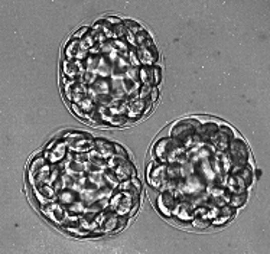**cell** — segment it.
<instances>
[{"mask_svg": "<svg viewBox=\"0 0 270 254\" xmlns=\"http://www.w3.org/2000/svg\"><path fill=\"white\" fill-rule=\"evenodd\" d=\"M152 157L162 163H178L184 165L188 162V150L172 137L159 139L152 147Z\"/></svg>", "mask_w": 270, "mask_h": 254, "instance_id": "6da1fadb", "label": "cell"}, {"mask_svg": "<svg viewBox=\"0 0 270 254\" xmlns=\"http://www.w3.org/2000/svg\"><path fill=\"white\" fill-rule=\"evenodd\" d=\"M62 171L55 163H49L44 156H36L32 159L28 178L32 188L41 187V185H54L58 178L61 177Z\"/></svg>", "mask_w": 270, "mask_h": 254, "instance_id": "7a4b0ae2", "label": "cell"}, {"mask_svg": "<svg viewBox=\"0 0 270 254\" xmlns=\"http://www.w3.org/2000/svg\"><path fill=\"white\" fill-rule=\"evenodd\" d=\"M200 126H201L200 120H197L195 117H188V119H182L173 123L172 127L169 129V133L172 139L178 140L187 150H190L192 147L203 143L198 134Z\"/></svg>", "mask_w": 270, "mask_h": 254, "instance_id": "3957f363", "label": "cell"}, {"mask_svg": "<svg viewBox=\"0 0 270 254\" xmlns=\"http://www.w3.org/2000/svg\"><path fill=\"white\" fill-rule=\"evenodd\" d=\"M140 205V195L130 191L114 189L109 201V208L119 215L133 217Z\"/></svg>", "mask_w": 270, "mask_h": 254, "instance_id": "277c9868", "label": "cell"}, {"mask_svg": "<svg viewBox=\"0 0 270 254\" xmlns=\"http://www.w3.org/2000/svg\"><path fill=\"white\" fill-rule=\"evenodd\" d=\"M96 221L99 224V228L102 230L103 234H114V232L122 231L127 225L129 217L119 215L110 208H106L96 217Z\"/></svg>", "mask_w": 270, "mask_h": 254, "instance_id": "5b68a950", "label": "cell"}, {"mask_svg": "<svg viewBox=\"0 0 270 254\" xmlns=\"http://www.w3.org/2000/svg\"><path fill=\"white\" fill-rule=\"evenodd\" d=\"M62 137L67 142L68 150L72 153H88L96 142L91 134L82 132H65L62 133Z\"/></svg>", "mask_w": 270, "mask_h": 254, "instance_id": "8992f818", "label": "cell"}, {"mask_svg": "<svg viewBox=\"0 0 270 254\" xmlns=\"http://www.w3.org/2000/svg\"><path fill=\"white\" fill-rule=\"evenodd\" d=\"M227 153L230 156L233 166L234 165H251V153L248 150V146L246 142L241 139V136H237L234 134V137L231 139V142L228 144V149H227Z\"/></svg>", "mask_w": 270, "mask_h": 254, "instance_id": "52a82bcc", "label": "cell"}, {"mask_svg": "<svg viewBox=\"0 0 270 254\" xmlns=\"http://www.w3.org/2000/svg\"><path fill=\"white\" fill-rule=\"evenodd\" d=\"M68 152H69V150H68L65 139H64V137H54L49 143L46 144L42 156L45 157L49 163L58 165L59 162H62V160L67 157Z\"/></svg>", "mask_w": 270, "mask_h": 254, "instance_id": "ba28073f", "label": "cell"}, {"mask_svg": "<svg viewBox=\"0 0 270 254\" xmlns=\"http://www.w3.org/2000/svg\"><path fill=\"white\" fill-rule=\"evenodd\" d=\"M152 201L155 202L158 211L166 218H170L173 210H175V205H176V201L178 198L175 197L173 192H169V191H155L153 189V197Z\"/></svg>", "mask_w": 270, "mask_h": 254, "instance_id": "9c48e42d", "label": "cell"}, {"mask_svg": "<svg viewBox=\"0 0 270 254\" xmlns=\"http://www.w3.org/2000/svg\"><path fill=\"white\" fill-rule=\"evenodd\" d=\"M41 212L48 221L61 227L65 221V217L68 215V208L64 204H61L58 199H55V201H51L48 204L41 205Z\"/></svg>", "mask_w": 270, "mask_h": 254, "instance_id": "30bf717a", "label": "cell"}, {"mask_svg": "<svg viewBox=\"0 0 270 254\" xmlns=\"http://www.w3.org/2000/svg\"><path fill=\"white\" fill-rule=\"evenodd\" d=\"M146 179L147 184L150 185V188L155 189V191H159L160 187L168 181L166 163H162V162H159V160L152 159V162L147 166Z\"/></svg>", "mask_w": 270, "mask_h": 254, "instance_id": "8fae6325", "label": "cell"}, {"mask_svg": "<svg viewBox=\"0 0 270 254\" xmlns=\"http://www.w3.org/2000/svg\"><path fill=\"white\" fill-rule=\"evenodd\" d=\"M136 54L139 56L140 65L153 66L158 64L159 61V49L156 48L155 42L152 41V38H149L143 44L137 45L135 48Z\"/></svg>", "mask_w": 270, "mask_h": 254, "instance_id": "7c38bea8", "label": "cell"}, {"mask_svg": "<svg viewBox=\"0 0 270 254\" xmlns=\"http://www.w3.org/2000/svg\"><path fill=\"white\" fill-rule=\"evenodd\" d=\"M64 86V96L69 103H78L85 97H88V86H85L82 81H72L62 78Z\"/></svg>", "mask_w": 270, "mask_h": 254, "instance_id": "4fadbf2b", "label": "cell"}, {"mask_svg": "<svg viewBox=\"0 0 270 254\" xmlns=\"http://www.w3.org/2000/svg\"><path fill=\"white\" fill-rule=\"evenodd\" d=\"M234 130L230 127V126H227V124H221L218 129H217V132L213 134V137L210 139V143L214 146V149L217 152H220V153H223V152H227V149H228V144L231 142V139L234 137Z\"/></svg>", "mask_w": 270, "mask_h": 254, "instance_id": "5bb4252c", "label": "cell"}, {"mask_svg": "<svg viewBox=\"0 0 270 254\" xmlns=\"http://www.w3.org/2000/svg\"><path fill=\"white\" fill-rule=\"evenodd\" d=\"M152 106H153V103L146 101V100H127V104H126V117H127V119H132L133 122H135V120H139L142 116H146L147 113L152 110Z\"/></svg>", "mask_w": 270, "mask_h": 254, "instance_id": "9a60e30c", "label": "cell"}, {"mask_svg": "<svg viewBox=\"0 0 270 254\" xmlns=\"http://www.w3.org/2000/svg\"><path fill=\"white\" fill-rule=\"evenodd\" d=\"M194 212H195V207L192 205L190 201L187 199L179 198L176 201V205H175V210L170 218L181 221L184 224V227H187L190 222L194 220Z\"/></svg>", "mask_w": 270, "mask_h": 254, "instance_id": "2e32d148", "label": "cell"}, {"mask_svg": "<svg viewBox=\"0 0 270 254\" xmlns=\"http://www.w3.org/2000/svg\"><path fill=\"white\" fill-rule=\"evenodd\" d=\"M139 81L142 86L158 87V84L160 82V66H140L139 68Z\"/></svg>", "mask_w": 270, "mask_h": 254, "instance_id": "e0dca14e", "label": "cell"}, {"mask_svg": "<svg viewBox=\"0 0 270 254\" xmlns=\"http://www.w3.org/2000/svg\"><path fill=\"white\" fill-rule=\"evenodd\" d=\"M62 74H64V78H67V79L79 81L82 78V75L85 74V64H84V61L64 59V62H62Z\"/></svg>", "mask_w": 270, "mask_h": 254, "instance_id": "ac0fdd59", "label": "cell"}, {"mask_svg": "<svg viewBox=\"0 0 270 254\" xmlns=\"http://www.w3.org/2000/svg\"><path fill=\"white\" fill-rule=\"evenodd\" d=\"M96 109H97V104L90 97H85L78 103H71V110L74 111L79 119H84L87 122H91V117H93Z\"/></svg>", "mask_w": 270, "mask_h": 254, "instance_id": "d6986e66", "label": "cell"}, {"mask_svg": "<svg viewBox=\"0 0 270 254\" xmlns=\"http://www.w3.org/2000/svg\"><path fill=\"white\" fill-rule=\"evenodd\" d=\"M114 153H116L114 143L106 140V139H96L94 147H93V150L88 152V156H94V157H100V159L107 160V159H110Z\"/></svg>", "mask_w": 270, "mask_h": 254, "instance_id": "ffe728a7", "label": "cell"}, {"mask_svg": "<svg viewBox=\"0 0 270 254\" xmlns=\"http://www.w3.org/2000/svg\"><path fill=\"white\" fill-rule=\"evenodd\" d=\"M207 192L210 201L215 204L217 207H224L228 205V199H230V192L223 187V185H217V184H211L207 185Z\"/></svg>", "mask_w": 270, "mask_h": 254, "instance_id": "44dd1931", "label": "cell"}, {"mask_svg": "<svg viewBox=\"0 0 270 254\" xmlns=\"http://www.w3.org/2000/svg\"><path fill=\"white\" fill-rule=\"evenodd\" d=\"M223 187H224L230 194H241V192H247L248 185L244 182V179L238 177L236 174H227L223 179Z\"/></svg>", "mask_w": 270, "mask_h": 254, "instance_id": "7402d4cb", "label": "cell"}, {"mask_svg": "<svg viewBox=\"0 0 270 254\" xmlns=\"http://www.w3.org/2000/svg\"><path fill=\"white\" fill-rule=\"evenodd\" d=\"M88 55H90L88 51H85L77 39H71L65 45V59H69V61H85V58Z\"/></svg>", "mask_w": 270, "mask_h": 254, "instance_id": "603a6c76", "label": "cell"}, {"mask_svg": "<svg viewBox=\"0 0 270 254\" xmlns=\"http://www.w3.org/2000/svg\"><path fill=\"white\" fill-rule=\"evenodd\" d=\"M113 171V174H114V177L117 178L120 182L124 181V179H129V178H133L136 177V174H137V171H136V166L129 160V159H126L123 160L122 163L119 166H116L114 169H110Z\"/></svg>", "mask_w": 270, "mask_h": 254, "instance_id": "cb8c5ba5", "label": "cell"}, {"mask_svg": "<svg viewBox=\"0 0 270 254\" xmlns=\"http://www.w3.org/2000/svg\"><path fill=\"white\" fill-rule=\"evenodd\" d=\"M236 215V208L230 207V205H224V207H220V210L217 212L215 218L211 221V225H217V227H221L228 221H231Z\"/></svg>", "mask_w": 270, "mask_h": 254, "instance_id": "d4e9b609", "label": "cell"}, {"mask_svg": "<svg viewBox=\"0 0 270 254\" xmlns=\"http://www.w3.org/2000/svg\"><path fill=\"white\" fill-rule=\"evenodd\" d=\"M231 174H236L238 177H241L244 179V182L248 185V188H250V185L253 184V171H251V166L250 163L247 165H234L231 167V171H230Z\"/></svg>", "mask_w": 270, "mask_h": 254, "instance_id": "484cf974", "label": "cell"}, {"mask_svg": "<svg viewBox=\"0 0 270 254\" xmlns=\"http://www.w3.org/2000/svg\"><path fill=\"white\" fill-rule=\"evenodd\" d=\"M96 74L100 78H112L113 64L107 56H100V62H99V66L96 69Z\"/></svg>", "mask_w": 270, "mask_h": 254, "instance_id": "4316f807", "label": "cell"}, {"mask_svg": "<svg viewBox=\"0 0 270 254\" xmlns=\"http://www.w3.org/2000/svg\"><path fill=\"white\" fill-rule=\"evenodd\" d=\"M117 189H122V191H130V192H136V194H139V195H140V192H142V182H140V179H137L136 177L129 178V179H124V181H122V182L119 184Z\"/></svg>", "mask_w": 270, "mask_h": 254, "instance_id": "83f0119b", "label": "cell"}, {"mask_svg": "<svg viewBox=\"0 0 270 254\" xmlns=\"http://www.w3.org/2000/svg\"><path fill=\"white\" fill-rule=\"evenodd\" d=\"M140 87H142L140 81H129V79H124L123 78V90L127 100L137 99Z\"/></svg>", "mask_w": 270, "mask_h": 254, "instance_id": "f1b7e54d", "label": "cell"}, {"mask_svg": "<svg viewBox=\"0 0 270 254\" xmlns=\"http://www.w3.org/2000/svg\"><path fill=\"white\" fill-rule=\"evenodd\" d=\"M56 199H58L61 204H64L65 207H68V205H71L72 202L78 201L79 195H78V192H75V191H72V189L64 188L62 191H59V192H58Z\"/></svg>", "mask_w": 270, "mask_h": 254, "instance_id": "f546056e", "label": "cell"}, {"mask_svg": "<svg viewBox=\"0 0 270 254\" xmlns=\"http://www.w3.org/2000/svg\"><path fill=\"white\" fill-rule=\"evenodd\" d=\"M91 29H93V31H99V32H102L107 39H114L113 26L106 21V18H104V19H100V21H96V22L93 23Z\"/></svg>", "mask_w": 270, "mask_h": 254, "instance_id": "4dcf8cb0", "label": "cell"}, {"mask_svg": "<svg viewBox=\"0 0 270 254\" xmlns=\"http://www.w3.org/2000/svg\"><path fill=\"white\" fill-rule=\"evenodd\" d=\"M91 89H94L100 94H106L110 96L112 94V78H97V81L90 86Z\"/></svg>", "mask_w": 270, "mask_h": 254, "instance_id": "1f68e13d", "label": "cell"}, {"mask_svg": "<svg viewBox=\"0 0 270 254\" xmlns=\"http://www.w3.org/2000/svg\"><path fill=\"white\" fill-rule=\"evenodd\" d=\"M248 192H241V194H230V199H228V205L233 208H240L246 204L247 201Z\"/></svg>", "mask_w": 270, "mask_h": 254, "instance_id": "d6a6232c", "label": "cell"}, {"mask_svg": "<svg viewBox=\"0 0 270 254\" xmlns=\"http://www.w3.org/2000/svg\"><path fill=\"white\" fill-rule=\"evenodd\" d=\"M218 157H220V165H221L223 174H224V175L230 174V171H231V167H233V162H231L228 153H227V152H223V153L218 152Z\"/></svg>", "mask_w": 270, "mask_h": 254, "instance_id": "836d02e7", "label": "cell"}, {"mask_svg": "<svg viewBox=\"0 0 270 254\" xmlns=\"http://www.w3.org/2000/svg\"><path fill=\"white\" fill-rule=\"evenodd\" d=\"M100 56L102 55H88L85 58L84 64H85V71L87 72H96L99 62H100Z\"/></svg>", "mask_w": 270, "mask_h": 254, "instance_id": "e575fe53", "label": "cell"}, {"mask_svg": "<svg viewBox=\"0 0 270 254\" xmlns=\"http://www.w3.org/2000/svg\"><path fill=\"white\" fill-rule=\"evenodd\" d=\"M64 231L68 234H72L75 237H90L91 232L84 230L81 225H72V227H64Z\"/></svg>", "mask_w": 270, "mask_h": 254, "instance_id": "d590c367", "label": "cell"}, {"mask_svg": "<svg viewBox=\"0 0 270 254\" xmlns=\"http://www.w3.org/2000/svg\"><path fill=\"white\" fill-rule=\"evenodd\" d=\"M68 212H71V214H75V215H82L84 214V211L87 208V205L78 199V201H75V202H72L71 205H68Z\"/></svg>", "mask_w": 270, "mask_h": 254, "instance_id": "8d00e7d4", "label": "cell"}, {"mask_svg": "<svg viewBox=\"0 0 270 254\" xmlns=\"http://www.w3.org/2000/svg\"><path fill=\"white\" fill-rule=\"evenodd\" d=\"M166 175L168 179H181V165L178 163L166 165Z\"/></svg>", "mask_w": 270, "mask_h": 254, "instance_id": "74e56055", "label": "cell"}, {"mask_svg": "<svg viewBox=\"0 0 270 254\" xmlns=\"http://www.w3.org/2000/svg\"><path fill=\"white\" fill-rule=\"evenodd\" d=\"M104 179H106V184H107L109 187H112L113 189H117V187H119V184H120V181H119L117 178L114 177L113 171H110V169L104 171Z\"/></svg>", "mask_w": 270, "mask_h": 254, "instance_id": "f35d334b", "label": "cell"}, {"mask_svg": "<svg viewBox=\"0 0 270 254\" xmlns=\"http://www.w3.org/2000/svg\"><path fill=\"white\" fill-rule=\"evenodd\" d=\"M79 44H81V46H82L85 51H88V52H90L91 48H94V46L97 45V42H96L94 36L88 32L85 36H84V38H82V39H81V41H79Z\"/></svg>", "mask_w": 270, "mask_h": 254, "instance_id": "ab89813d", "label": "cell"}, {"mask_svg": "<svg viewBox=\"0 0 270 254\" xmlns=\"http://www.w3.org/2000/svg\"><path fill=\"white\" fill-rule=\"evenodd\" d=\"M191 225L194 228H198V230H205V228H208V227L211 225V221L194 217V220L191 221Z\"/></svg>", "mask_w": 270, "mask_h": 254, "instance_id": "60d3db41", "label": "cell"}, {"mask_svg": "<svg viewBox=\"0 0 270 254\" xmlns=\"http://www.w3.org/2000/svg\"><path fill=\"white\" fill-rule=\"evenodd\" d=\"M127 59H129V62H130V65L135 66V68H140V61H139V56L136 54V49L135 48H130L129 49V54H127Z\"/></svg>", "mask_w": 270, "mask_h": 254, "instance_id": "b9f144b4", "label": "cell"}, {"mask_svg": "<svg viewBox=\"0 0 270 254\" xmlns=\"http://www.w3.org/2000/svg\"><path fill=\"white\" fill-rule=\"evenodd\" d=\"M124 79H129V81H139V68L135 66H129L126 74H124Z\"/></svg>", "mask_w": 270, "mask_h": 254, "instance_id": "7bdbcfd3", "label": "cell"}, {"mask_svg": "<svg viewBox=\"0 0 270 254\" xmlns=\"http://www.w3.org/2000/svg\"><path fill=\"white\" fill-rule=\"evenodd\" d=\"M97 78H99V75H97L96 72H87V71H85V74L82 75V78H81L79 81H82L85 86H88V87H90V86H93V84L97 81Z\"/></svg>", "mask_w": 270, "mask_h": 254, "instance_id": "ee69618b", "label": "cell"}, {"mask_svg": "<svg viewBox=\"0 0 270 254\" xmlns=\"http://www.w3.org/2000/svg\"><path fill=\"white\" fill-rule=\"evenodd\" d=\"M150 91H152V87H150V86H142L140 90H139V96H137V99L146 100V101H149Z\"/></svg>", "mask_w": 270, "mask_h": 254, "instance_id": "f6af8a7d", "label": "cell"}, {"mask_svg": "<svg viewBox=\"0 0 270 254\" xmlns=\"http://www.w3.org/2000/svg\"><path fill=\"white\" fill-rule=\"evenodd\" d=\"M88 32H90V28H88V26H82V28H79L78 31L72 35V39L81 41V39H82V38H84V36H85Z\"/></svg>", "mask_w": 270, "mask_h": 254, "instance_id": "bcb514c9", "label": "cell"}, {"mask_svg": "<svg viewBox=\"0 0 270 254\" xmlns=\"http://www.w3.org/2000/svg\"><path fill=\"white\" fill-rule=\"evenodd\" d=\"M158 99H159V89L158 87H152L149 101H150V103H156V101H158Z\"/></svg>", "mask_w": 270, "mask_h": 254, "instance_id": "7dc6e473", "label": "cell"}, {"mask_svg": "<svg viewBox=\"0 0 270 254\" xmlns=\"http://www.w3.org/2000/svg\"><path fill=\"white\" fill-rule=\"evenodd\" d=\"M106 21L110 23L112 26H116V25H119V23H123V21H122L120 18H116V16H109V18H106Z\"/></svg>", "mask_w": 270, "mask_h": 254, "instance_id": "c3c4849f", "label": "cell"}, {"mask_svg": "<svg viewBox=\"0 0 270 254\" xmlns=\"http://www.w3.org/2000/svg\"><path fill=\"white\" fill-rule=\"evenodd\" d=\"M114 149H116V153H117V155H122V156H124V157H127V152L124 150L120 144L114 143Z\"/></svg>", "mask_w": 270, "mask_h": 254, "instance_id": "681fc988", "label": "cell"}, {"mask_svg": "<svg viewBox=\"0 0 270 254\" xmlns=\"http://www.w3.org/2000/svg\"><path fill=\"white\" fill-rule=\"evenodd\" d=\"M254 174H256V177L257 178L261 177V171H260V169H256V172H254Z\"/></svg>", "mask_w": 270, "mask_h": 254, "instance_id": "f907efd6", "label": "cell"}]
</instances>
